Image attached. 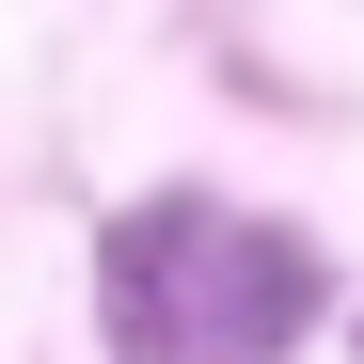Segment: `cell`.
I'll return each mask as SVG.
<instances>
[{"label":"cell","instance_id":"1","mask_svg":"<svg viewBox=\"0 0 364 364\" xmlns=\"http://www.w3.org/2000/svg\"><path fill=\"white\" fill-rule=\"evenodd\" d=\"M301 317H317V254L285 222H237L206 191L111 222V348L127 364H285Z\"/></svg>","mask_w":364,"mask_h":364}]
</instances>
